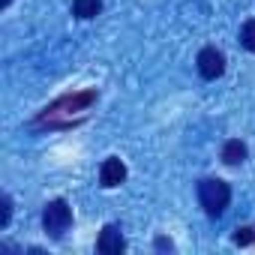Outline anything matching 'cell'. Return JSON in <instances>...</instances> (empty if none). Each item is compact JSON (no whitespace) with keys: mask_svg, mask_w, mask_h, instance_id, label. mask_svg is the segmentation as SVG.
<instances>
[{"mask_svg":"<svg viewBox=\"0 0 255 255\" xmlns=\"http://www.w3.org/2000/svg\"><path fill=\"white\" fill-rule=\"evenodd\" d=\"M198 201L207 216H222L225 207L231 204V186L219 177H204L198 180Z\"/></svg>","mask_w":255,"mask_h":255,"instance_id":"1","label":"cell"},{"mask_svg":"<svg viewBox=\"0 0 255 255\" xmlns=\"http://www.w3.org/2000/svg\"><path fill=\"white\" fill-rule=\"evenodd\" d=\"M72 225V207L63 201V198H51L45 207H42V228L48 237L60 240Z\"/></svg>","mask_w":255,"mask_h":255,"instance_id":"2","label":"cell"},{"mask_svg":"<svg viewBox=\"0 0 255 255\" xmlns=\"http://www.w3.org/2000/svg\"><path fill=\"white\" fill-rule=\"evenodd\" d=\"M195 63H198V72H201V78H207V81H213V78H219V75L225 72V54H222L219 48H213V45L201 48Z\"/></svg>","mask_w":255,"mask_h":255,"instance_id":"3","label":"cell"},{"mask_svg":"<svg viewBox=\"0 0 255 255\" xmlns=\"http://www.w3.org/2000/svg\"><path fill=\"white\" fill-rule=\"evenodd\" d=\"M123 249H126V240H123V234H120V225L108 222V225L99 231V237H96V252H102V255H120Z\"/></svg>","mask_w":255,"mask_h":255,"instance_id":"4","label":"cell"},{"mask_svg":"<svg viewBox=\"0 0 255 255\" xmlns=\"http://www.w3.org/2000/svg\"><path fill=\"white\" fill-rule=\"evenodd\" d=\"M126 180V165L117 159V156H108L105 162H102V168H99V183L105 186V189H114V186H120Z\"/></svg>","mask_w":255,"mask_h":255,"instance_id":"5","label":"cell"},{"mask_svg":"<svg viewBox=\"0 0 255 255\" xmlns=\"http://www.w3.org/2000/svg\"><path fill=\"white\" fill-rule=\"evenodd\" d=\"M246 144L240 141V138H228L225 144H222V162L225 165H240L243 159H246Z\"/></svg>","mask_w":255,"mask_h":255,"instance_id":"6","label":"cell"},{"mask_svg":"<svg viewBox=\"0 0 255 255\" xmlns=\"http://www.w3.org/2000/svg\"><path fill=\"white\" fill-rule=\"evenodd\" d=\"M102 9V0H72V15L87 21V18H96Z\"/></svg>","mask_w":255,"mask_h":255,"instance_id":"7","label":"cell"},{"mask_svg":"<svg viewBox=\"0 0 255 255\" xmlns=\"http://www.w3.org/2000/svg\"><path fill=\"white\" fill-rule=\"evenodd\" d=\"M240 45L255 54V18L243 21V27H240Z\"/></svg>","mask_w":255,"mask_h":255,"instance_id":"8","label":"cell"},{"mask_svg":"<svg viewBox=\"0 0 255 255\" xmlns=\"http://www.w3.org/2000/svg\"><path fill=\"white\" fill-rule=\"evenodd\" d=\"M234 243H237V246L255 243V231H252V228H237V234H234Z\"/></svg>","mask_w":255,"mask_h":255,"instance_id":"9","label":"cell"},{"mask_svg":"<svg viewBox=\"0 0 255 255\" xmlns=\"http://www.w3.org/2000/svg\"><path fill=\"white\" fill-rule=\"evenodd\" d=\"M0 204H3V216H0V225H9V216H12V198L9 195H3V198H0Z\"/></svg>","mask_w":255,"mask_h":255,"instance_id":"10","label":"cell"},{"mask_svg":"<svg viewBox=\"0 0 255 255\" xmlns=\"http://www.w3.org/2000/svg\"><path fill=\"white\" fill-rule=\"evenodd\" d=\"M156 249H162V252L168 249V252H171V249H174V243H171L168 237H156Z\"/></svg>","mask_w":255,"mask_h":255,"instance_id":"11","label":"cell"},{"mask_svg":"<svg viewBox=\"0 0 255 255\" xmlns=\"http://www.w3.org/2000/svg\"><path fill=\"white\" fill-rule=\"evenodd\" d=\"M0 6H9V0H3V3H0Z\"/></svg>","mask_w":255,"mask_h":255,"instance_id":"12","label":"cell"}]
</instances>
